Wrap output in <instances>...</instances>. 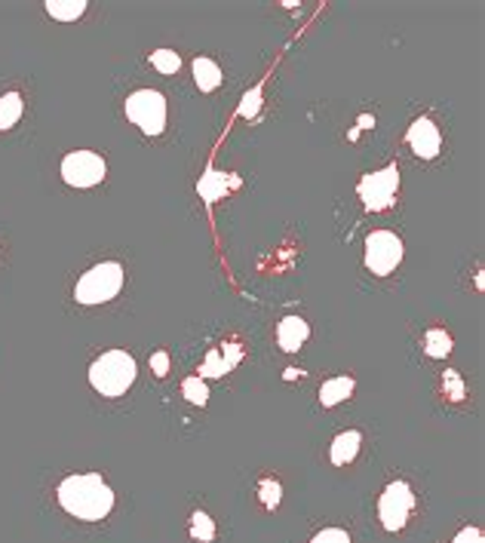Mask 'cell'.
<instances>
[{
    "label": "cell",
    "instance_id": "4",
    "mask_svg": "<svg viewBox=\"0 0 485 543\" xmlns=\"http://www.w3.org/2000/svg\"><path fill=\"white\" fill-rule=\"evenodd\" d=\"M127 108V120L136 123L144 136H160L166 129V99L157 89H136L123 102Z\"/></svg>",
    "mask_w": 485,
    "mask_h": 543
},
{
    "label": "cell",
    "instance_id": "6",
    "mask_svg": "<svg viewBox=\"0 0 485 543\" xmlns=\"http://www.w3.org/2000/svg\"><path fill=\"white\" fill-rule=\"evenodd\" d=\"M412 510H415V491L412 485L397 479L390 482L378 498V519L387 531H403L406 522L412 519Z\"/></svg>",
    "mask_w": 485,
    "mask_h": 543
},
{
    "label": "cell",
    "instance_id": "11",
    "mask_svg": "<svg viewBox=\"0 0 485 543\" xmlns=\"http://www.w3.org/2000/svg\"><path fill=\"white\" fill-rule=\"evenodd\" d=\"M308 338H310V325H308V319H301V317H283L280 325H276V344H280L286 353L301 350V344Z\"/></svg>",
    "mask_w": 485,
    "mask_h": 543
},
{
    "label": "cell",
    "instance_id": "16",
    "mask_svg": "<svg viewBox=\"0 0 485 543\" xmlns=\"http://www.w3.org/2000/svg\"><path fill=\"white\" fill-rule=\"evenodd\" d=\"M25 111V102H22V93H4L0 95V132L12 129L19 123Z\"/></svg>",
    "mask_w": 485,
    "mask_h": 543
},
{
    "label": "cell",
    "instance_id": "3",
    "mask_svg": "<svg viewBox=\"0 0 485 543\" xmlns=\"http://www.w3.org/2000/svg\"><path fill=\"white\" fill-rule=\"evenodd\" d=\"M123 267L117 261H102L95 267H89L86 274L80 276L78 285H74V298L78 304H105L111 298H117V292L123 289Z\"/></svg>",
    "mask_w": 485,
    "mask_h": 543
},
{
    "label": "cell",
    "instance_id": "23",
    "mask_svg": "<svg viewBox=\"0 0 485 543\" xmlns=\"http://www.w3.org/2000/svg\"><path fill=\"white\" fill-rule=\"evenodd\" d=\"M259 111H261V86H252L246 95H242V102H240V117L252 120Z\"/></svg>",
    "mask_w": 485,
    "mask_h": 543
},
{
    "label": "cell",
    "instance_id": "21",
    "mask_svg": "<svg viewBox=\"0 0 485 543\" xmlns=\"http://www.w3.org/2000/svg\"><path fill=\"white\" fill-rule=\"evenodd\" d=\"M259 498H261V506H265V510H276V506H280V498H283V485L276 482V479H261Z\"/></svg>",
    "mask_w": 485,
    "mask_h": 543
},
{
    "label": "cell",
    "instance_id": "20",
    "mask_svg": "<svg viewBox=\"0 0 485 543\" xmlns=\"http://www.w3.org/2000/svg\"><path fill=\"white\" fill-rule=\"evenodd\" d=\"M182 393H185V399H188L191 406H206V402H210V387H206V381L197 378V374L185 378Z\"/></svg>",
    "mask_w": 485,
    "mask_h": 543
},
{
    "label": "cell",
    "instance_id": "10",
    "mask_svg": "<svg viewBox=\"0 0 485 543\" xmlns=\"http://www.w3.org/2000/svg\"><path fill=\"white\" fill-rule=\"evenodd\" d=\"M242 359V347L240 344H225V347H216V350L206 353L203 366L197 368V378H225L234 366Z\"/></svg>",
    "mask_w": 485,
    "mask_h": 543
},
{
    "label": "cell",
    "instance_id": "9",
    "mask_svg": "<svg viewBox=\"0 0 485 543\" xmlns=\"http://www.w3.org/2000/svg\"><path fill=\"white\" fill-rule=\"evenodd\" d=\"M406 142H408V148L415 151V157L433 160L436 154H440V148H442L440 127H436L431 117H418V120H415L412 127H408Z\"/></svg>",
    "mask_w": 485,
    "mask_h": 543
},
{
    "label": "cell",
    "instance_id": "26",
    "mask_svg": "<svg viewBox=\"0 0 485 543\" xmlns=\"http://www.w3.org/2000/svg\"><path fill=\"white\" fill-rule=\"evenodd\" d=\"M151 372H154L157 378H166V374H169V353L157 350L154 357H151Z\"/></svg>",
    "mask_w": 485,
    "mask_h": 543
},
{
    "label": "cell",
    "instance_id": "24",
    "mask_svg": "<svg viewBox=\"0 0 485 543\" xmlns=\"http://www.w3.org/2000/svg\"><path fill=\"white\" fill-rule=\"evenodd\" d=\"M442 390H446V396L452 402H461L464 399V381L455 372H446V378H442Z\"/></svg>",
    "mask_w": 485,
    "mask_h": 543
},
{
    "label": "cell",
    "instance_id": "25",
    "mask_svg": "<svg viewBox=\"0 0 485 543\" xmlns=\"http://www.w3.org/2000/svg\"><path fill=\"white\" fill-rule=\"evenodd\" d=\"M310 543H350V534L344 528H323L320 534H314Z\"/></svg>",
    "mask_w": 485,
    "mask_h": 543
},
{
    "label": "cell",
    "instance_id": "15",
    "mask_svg": "<svg viewBox=\"0 0 485 543\" xmlns=\"http://www.w3.org/2000/svg\"><path fill=\"white\" fill-rule=\"evenodd\" d=\"M193 80H197L200 93H212V89L221 86V68L206 55H197L193 59Z\"/></svg>",
    "mask_w": 485,
    "mask_h": 543
},
{
    "label": "cell",
    "instance_id": "28",
    "mask_svg": "<svg viewBox=\"0 0 485 543\" xmlns=\"http://www.w3.org/2000/svg\"><path fill=\"white\" fill-rule=\"evenodd\" d=\"M372 127H375V117H359V129H372Z\"/></svg>",
    "mask_w": 485,
    "mask_h": 543
},
{
    "label": "cell",
    "instance_id": "13",
    "mask_svg": "<svg viewBox=\"0 0 485 543\" xmlns=\"http://www.w3.org/2000/svg\"><path fill=\"white\" fill-rule=\"evenodd\" d=\"M359 445H363V433H359V430H344V433H338L329 445L332 464H335V466L353 464V461H357V455H359Z\"/></svg>",
    "mask_w": 485,
    "mask_h": 543
},
{
    "label": "cell",
    "instance_id": "18",
    "mask_svg": "<svg viewBox=\"0 0 485 543\" xmlns=\"http://www.w3.org/2000/svg\"><path fill=\"white\" fill-rule=\"evenodd\" d=\"M424 353L431 359H446L452 353V335L446 329H431L424 335Z\"/></svg>",
    "mask_w": 485,
    "mask_h": 543
},
{
    "label": "cell",
    "instance_id": "14",
    "mask_svg": "<svg viewBox=\"0 0 485 543\" xmlns=\"http://www.w3.org/2000/svg\"><path fill=\"white\" fill-rule=\"evenodd\" d=\"M353 390H357V381L350 374H341V378H332L320 387V406L332 408V406H341L344 399H350Z\"/></svg>",
    "mask_w": 485,
    "mask_h": 543
},
{
    "label": "cell",
    "instance_id": "19",
    "mask_svg": "<svg viewBox=\"0 0 485 543\" xmlns=\"http://www.w3.org/2000/svg\"><path fill=\"white\" fill-rule=\"evenodd\" d=\"M191 538L197 543H212L216 540V519L203 510L191 513Z\"/></svg>",
    "mask_w": 485,
    "mask_h": 543
},
{
    "label": "cell",
    "instance_id": "7",
    "mask_svg": "<svg viewBox=\"0 0 485 543\" xmlns=\"http://www.w3.org/2000/svg\"><path fill=\"white\" fill-rule=\"evenodd\" d=\"M403 261V240L390 231H372L366 236V267L375 276H387Z\"/></svg>",
    "mask_w": 485,
    "mask_h": 543
},
{
    "label": "cell",
    "instance_id": "8",
    "mask_svg": "<svg viewBox=\"0 0 485 543\" xmlns=\"http://www.w3.org/2000/svg\"><path fill=\"white\" fill-rule=\"evenodd\" d=\"M108 166L95 151H71L62 160V178L71 187H95L105 178Z\"/></svg>",
    "mask_w": 485,
    "mask_h": 543
},
{
    "label": "cell",
    "instance_id": "27",
    "mask_svg": "<svg viewBox=\"0 0 485 543\" xmlns=\"http://www.w3.org/2000/svg\"><path fill=\"white\" fill-rule=\"evenodd\" d=\"M452 543H485V538H482V531H480V528H473V525H470V528H461V531L452 538Z\"/></svg>",
    "mask_w": 485,
    "mask_h": 543
},
{
    "label": "cell",
    "instance_id": "1",
    "mask_svg": "<svg viewBox=\"0 0 485 543\" xmlns=\"http://www.w3.org/2000/svg\"><path fill=\"white\" fill-rule=\"evenodd\" d=\"M59 506L68 516L80 522H102L114 510V489L99 476V473H74L65 476L55 489Z\"/></svg>",
    "mask_w": 485,
    "mask_h": 543
},
{
    "label": "cell",
    "instance_id": "17",
    "mask_svg": "<svg viewBox=\"0 0 485 543\" xmlns=\"http://www.w3.org/2000/svg\"><path fill=\"white\" fill-rule=\"evenodd\" d=\"M46 12L55 22H78L86 12V4L83 0H46Z\"/></svg>",
    "mask_w": 485,
    "mask_h": 543
},
{
    "label": "cell",
    "instance_id": "22",
    "mask_svg": "<svg viewBox=\"0 0 485 543\" xmlns=\"http://www.w3.org/2000/svg\"><path fill=\"white\" fill-rule=\"evenodd\" d=\"M151 65H154L160 74H176L178 68H182V55L172 50H157V53H151Z\"/></svg>",
    "mask_w": 485,
    "mask_h": 543
},
{
    "label": "cell",
    "instance_id": "5",
    "mask_svg": "<svg viewBox=\"0 0 485 543\" xmlns=\"http://www.w3.org/2000/svg\"><path fill=\"white\" fill-rule=\"evenodd\" d=\"M357 191H359V200H363V206L369 209V212H384V209H390L393 203H397V191H399L397 163L363 176L357 185Z\"/></svg>",
    "mask_w": 485,
    "mask_h": 543
},
{
    "label": "cell",
    "instance_id": "2",
    "mask_svg": "<svg viewBox=\"0 0 485 543\" xmlns=\"http://www.w3.org/2000/svg\"><path fill=\"white\" fill-rule=\"evenodd\" d=\"M136 374H138V366L133 353L108 350L102 353L99 359H93V366H89V384H93L95 393L117 399V396H123L136 384Z\"/></svg>",
    "mask_w": 485,
    "mask_h": 543
},
{
    "label": "cell",
    "instance_id": "12",
    "mask_svg": "<svg viewBox=\"0 0 485 543\" xmlns=\"http://www.w3.org/2000/svg\"><path fill=\"white\" fill-rule=\"evenodd\" d=\"M237 185H240L237 176H227V172L210 169L206 176H200L197 191H200V197H203L206 203H218V200H225V193L234 191Z\"/></svg>",
    "mask_w": 485,
    "mask_h": 543
}]
</instances>
